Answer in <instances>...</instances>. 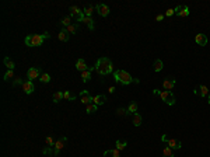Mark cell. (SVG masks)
<instances>
[{
    "label": "cell",
    "instance_id": "1",
    "mask_svg": "<svg viewBox=\"0 0 210 157\" xmlns=\"http://www.w3.org/2000/svg\"><path fill=\"white\" fill-rule=\"evenodd\" d=\"M95 70H97L98 74L101 76H106L109 73H112L113 67H112V60L108 59V58H99L97 62H95Z\"/></svg>",
    "mask_w": 210,
    "mask_h": 157
},
{
    "label": "cell",
    "instance_id": "2",
    "mask_svg": "<svg viewBox=\"0 0 210 157\" xmlns=\"http://www.w3.org/2000/svg\"><path fill=\"white\" fill-rule=\"evenodd\" d=\"M46 38H50V34H49V32H45V34H42V35H41V34H32V35H27L24 42L27 47L35 48V47H41Z\"/></svg>",
    "mask_w": 210,
    "mask_h": 157
},
{
    "label": "cell",
    "instance_id": "3",
    "mask_svg": "<svg viewBox=\"0 0 210 157\" xmlns=\"http://www.w3.org/2000/svg\"><path fill=\"white\" fill-rule=\"evenodd\" d=\"M113 78H115L116 83H119L122 86H128L132 81L139 83V78H132V76L126 70H115L113 72Z\"/></svg>",
    "mask_w": 210,
    "mask_h": 157
},
{
    "label": "cell",
    "instance_id": "4",
    "mask_svg": "<svg viewBox=\"0 0 210 157\" xmlns=\"http://www.w3.org/2000/svg\"><path fill=\"white\" fill-rule=\"evenodd\" d=\"M160 97H161V100L165 102L167 105H174V104H175V95H174L172 91H167V90H164V91L160 93Z\"/></svg>",
    "mask_w": 210,
    "mask_h": 157
},
{
    "label": "cell",
    "instance_id": "5",
    "mask_svg": "<svg viewBox=\"0 0 210 157\" xmlns=\"http://www.w3.org/2000/svg\"><path fill=\"white\" fill-rule=\"evenodd\" d=\"M69 10H70V17H72V18H76V23H81L83 18L86 17L84 16V13H83L77 6H70Z\"/></svg>",
    "mask_w": 210,
    "mask_h": 157
},
{
    "label": "cell",
    "instance_id": "6",
    "mask_svg": "<svg viewBox=\"0 0 210 157\" xmlns=\"http://www.w3.org/2000/svg\"><path fill=\"white\" fill-rule=\"evenodd\" d=\"M66 142H67V138L66 136H60L56 142H55V146H53V157H56L59 153H60V150L65 147Z\"/></svg>",
    "mask_w": 210,
    "mask_h": 157
},
{
    "label": "cell",
    "instance_id": "7",
    "mask_svg": "<svg viewBox=\"0 0 210 157\" xmlns=\"http://www.w3.org/2000/svg\"><path fill=\"white\" fill-rule=\"evenodd\" d=\"M41 77V69L39 67H30L28 72H27V78L28 80H35V78H39Z\"/></svg>",
    "mask_w": 210,
    "mask_h": 157
},
{
    "label": "cell",
    "instance_id": "8",
    "mask_svg": "<svg viewBox=\"0 0 210 157\" xmlns=\"http://www.w3.org/2000/svg\"><path fill=\"white\" fill-rule=\"evenodd\" d=\"M95 10H97V13L99 14L101 17H106V16H109V7L106 6V4H104V3H99V4H97L95 6Z\"/></svg>",
    "mask_w": 210,
    "mask_h": 157
},
{
    "label": "cell",
    "instance_id": "9",
    "mask_svg": "<svg viewBox=\"0 0 210 157\" xmlns=\"http://www.w3.org/2000/svg\"><path fill=\"white\" fill-rule=\"evenodd\" d=\"M177 84V80L174 77H167L164 81H162V87H164V90H167V91H171L174 87Z\"/></svg>",
    "mask_w": 210,
    "mask_h": 157
},
{
    "label": "cell",
    "instance_id": "10",
    "mask_svg": "<svg viewBox=\"0 0 210 157\" xmlns=\"http://www.w3.org/2000/svg\"><path fill=\"white\" fill-rule=\"evenodd\" d=\"M80 101L84 104V105H88V104H91L93 102V97L90 95L88 90H83L80 93Z\"/></svg>",
    "mask_w": 210,
    "mask_h": 157
},
{
    "label": "cell",
    "instance_id": "11",
    "mask_svg": "<svg viewBox=\"0 0 210 157\" xmlns=\"http://www.w3.org/2000/svg\"><path fill=\"white\" fill-rule=\"evenodd\" d=\"M174 11H175V14L179 17L189 16V7H188V6H177V7L174 8Z\"/></svg>",
    "mask_w": 210,
    "mask_h": 157
},
{
    "label": "cell",
    "instance_id": "12",
    "mask_svg": "<svg viewBox=\"0 0 210 157\" xmlns=\"http://www.w3.org/2000/svg\"><path fill=\"white\" fill-rule=\"evenodd\" d=\"M193 93L196 95H199V97H207L209 95V88L206 86H196L195 87V90H193Z\"/></svg>",
    "mask_w": 210,
    "mask_h": 157
},
{
    "label": "cell",
    "instance_id": "13",
    "mask_svg": "<svg viewBox=\"0 0 210 157\" xmlns=\"http://www.w3.org/2000/svg\"><path fill=\"white\" fill-rule=\"evenodd\" d=\"M23 90H24L25 94H32L34 91H35V87H34V83L31 80H25L24 83H23Z\"/></svg>",
    "mask_w": 210,
    "mask_h": 157
},
{
    "label": "cell",
    "instance_id": "14",
    "mask_svg": "<svg viewBox=\"0 0 210 157\" xmlns=\"http://www.w3.org/2000/svg\"><path fill=\"white\" fill-rule=\"evenodd\" d=\"M76 69L80 72H84V70H88V66H87V63H86V60L83 59V58H80V59H77V62H76Z\"/></svg>",
    "mask_w": 210,
    "mask_h": 157
},
{
    "label": "cell",
    "instance_id": "15",
    "mask_svg": "<svg viewBox=\"0 0 210 157\" xmlns=\"http://www.w3.org/2000/svg\"><path fill=\"white\" fill-rule=\"evenodd\" d=\"M195 41H196V44L200 45V47H206V45H207V37H206L204 34H198V35L195 37Z\"/></svg>",
    "mask_w": 210,
    "mask_h": 157
},
{
    "label": "cell",
    "instance_id": "16",
    "mask_svg": "<svg viewBox=\"0 0 210 157\" xmlns=\"http://www.w3.org/2000/svg\"><path fill=\"white\" fill-rule=\"evenodd\" d=\"M69 37H70V34L66 31V28H62L60 32L57 34V39H59L60 42H67V41H69Z\"/></svg>",
    "mask_w": 210,
    "mask_h": 157
},
{
    "label": "cell",
    "instance_id": "17",
    "mask_svg": "<svg viewBox=\"0 0 210 157\" xmlns=\"http://www.w3.org/2000/svg\"><path fill=\"white\" fill-rule=\"evenodd\" d=\"M167 146H170L172 150H174V149L179 150L181 147H182V143H181L179 140H177V139H168V142H167Z\"/></svg>",
    "mask_w": 210,
    "mask_h": 157
},
{
    "label": "cell",
    "instance_id": "18",
    "mask_svg": "<svg viewBox=\"0 0 210 157\" xmlns=\"http://www.w3.org/2000/svg\"><path fill=\"white\" fill-rule=\"evenodd\" d=\"M105 101H106V95H104V94L93 97V102H94L95 105H102V104H105Z\"/></svg>",
    "mask_w": 210,
    "mask_h": 157
},
{
    "label": "cell",
    "instance_id": "19",
    "mask_svg": "<svg viewBox=\"0 0 210 157\" xmlns=\"http://www.w3.org/2000/svg\"><path fill=\"white\" fill-rule=\"evenodd\" d=\"M81 23L86 24V25L88 27L90 31H94V28H95V27H94V20H93V17H84Z\"/></svg>",
    "mask_w": 210,
    "mask_h": 157
},
{
    "label": "cell",
    "instance_id": "20",
    "mask_svg": "<svg viewBox=\"0 0 210 157\" xmlns=\"http://www.w3.org/2000/svg\"><path fill=\"white\" fill-rule=\"evenodd\" d=\"M104 157H121V151L118 149H111L106 150L104 153Z\"/></svg>",
    "mask_w": 210,
    "mask_h": 157
},
{
    "label": "cell",
    "instance_id": "21",
    "mask_svg": "<svg viewBox=\"0 0 210 157\" xmlns=\"http://www.w3.org/2000/svg\"><path fill=\"white\" fill-rule=\"evenodd\" d=\"M162 67H164V63H162V60L161 59H155L154 60V63H153V69H154V72H161L162 70Z\"/></svg>",
    "mask_w": 210,
    "mask_h": 157
},
{
    "label": "cell",
    "instance_id": "22",
    "mask_svg": "<svg viewBox=\"0 0 210 157\" xmlns=\"http://www.w3.org/2000/svg\"><path fill=\"white\" fill-rule=\"evenodd\" d=\"M143 122V117L139 114V112H135L133 114V125L135 126H140Z\"/></svg>",
    "mask_w": 210,
    "mask_h": 157
},
{
    "label": "cell",
    "instance_id": "23",
    "mask_svg": "<svg viewBox=\"0 0 210 157\" xmlns=\"http://www.w3.org/2000/svg\"><path fill=\"white\" fill-rule=\"evenodd\" d=\"M94 10H95V7L91 6V4H88V6H86V7L83 8V13H84V16L86 17H91L93 16V13H94Z\"/></svg>",
    "mask_w": 210,
    "mask_h": 157
},
{
    "label": "cell",
    "instance_id": "24",
    "mask_svg": "<svg viewBox=\"0 0 210 157\" xmlns=\"http://www.w3.org/2000/svg\"><path fill=\"white\" fill-rule=\"evenodd\" d=\"M80 74H81V80H83V83H87V81H90V80H91V72H90V70L81 72Z\"/></svg>",
    "mask_w": 210,
    "mask_h": 157
},
{
    "label": "cell",
    "instance_id": "25",
    "mask_svg": "<svg viewBox=\"0 0 210 157\" xmlns=\"http://www.w3.org/2000/svg\"><path fill=\"white\" fill-rule=\"evenodd\" d=\"M3 63L6 65V67H8V70H14V67H16L14 62H13L10 58H4V59H3Z\"/></svg>",
    "mask_w": 210,
    "mask_h": 157
},
{
    "label": "cell",
    "instance_id": "26",
    "mask_svg": "<svg viewBox=\"0 0 210 157\" xmlns=\"http://www.w3.org/2000/svg\"><path fill=\"white\" fill-rule=\"evenodd\" d=\"M66 31L69 32V34H76V32L79 31V24H77V23L70 24V25L66 28Z\"/></svg>",
    "mask_w": 210,
    "mask_h": 157
},
{
    "label": "cell",
    "instance_id": "27",
    "mask_svg": "<svg viewBox=\"0 0 210 157\" xmlns=\"http://www.w3.org/2000/svg\"><path fill=\"white\" fill-rule=\"evenodd\" d=\"M98 110V105H95L94 102H91L88 105H86V112L87 114H93V112H95Z\"/></svg>",
    "mask_w": 210,
    "mask_h": 157
},
{
    "label": "cell",
    "instance_id": "28",
    "mask_svg": "<svg viewBox=\"0 0 210 157\" xmlns=\"http://www.w3.org/2000/svg\"><path fill=\"white\" fill-rule=\"evenodd\" d=\"M60 24L63 25V28H67V27H69L70 24H73V23H72V17H70V16L63 17V18L60 20Z\"/></svg>",
    "mask_w": 210,
    "mask_h": 157
},
{
    "label": "cell",
    "instance_id": "29",
    "mask_svg": "<svg viewBox=\"0 0 210 157\" xmlns=\"http://www.w3.org/2000/svg\"><path fill=\"white\" fill-rule=\"evenodd\" d=\"M137 108H139L137 102H130V105L128 107V112H129L130 115H133L135 112H137Z\"/></svg>",
    "mask_w": 210,
    "mask_h": 157
},
{
    "label": "cell",
    "instance_id": "30",
    "mask_svg": "<svg viewBox=\"0 0 210 157\" xmlns=\"http://www.w3.org/2000/svg\"><path fill=\"white\" fill-rule=\"evenodd\" d=\"M63 100V91H55L53 93V102L56 104V102L62 101Z\"/></svg>",
    "mask_w": 210,
    "mask_h": 157
},
{
    "label": "cell",
    "instance_id": "31",
    "mask_svg": "<svg viewBox=\"0 0 210 157\" xmlns=\"http://www.w3.org/2000/svg\"><path fill=\"white\" fill-rule=\"evenodd\" d=\"M162 156L164 157H174V151L171 149L170 146H165L164 150H162Z\"/></svg>",
    "mask_w": 210,
    "mask_h": 157
},
{
    "label": "cell",
    "instance_id": "32",
    "mask_svg": "<svg viewBox=\"0 0 210 157\" xmlns=\"http://www.w3.org/2000/svg\"><path fill=\"white\" fill-rule=\"evenodd\" d=\"M39 81L41 83H44V84L49 83V81H50V74H49V73H42L41 77H39Z\"/></svg>",
    "mask_w": 210,
    "mask_h": 157
},
{
    "label": "cell",
    "instance_id": "33",
    "mask_svg": "<svg viewBox=\"0 0 210 157\" xmlns=\"http://www.w3.org/2000/svg\"><path fill=\"white\" fill-rule=\"evenodd\" d=\"M63 98H65V100H67V101H73V100H76V95L72 94L69 90H66L65 93H63Z\"/></svg>",
    "mask_w": 210,
    "mask_h": 157
},
{
    "label": "cell",
    "instance_id": "34",
    "mask_svg": "<svg viewBox=\"0 0 210 157\" xmlns=\"http://www.w3.org/2000/svg\"><path fill=\"white\" fill-rule=\"evenodd\" d=\"M115 146H116V149L119 150V151H121V150H123L125 149V147H126V146H128V142H121V140H116V143H115Z\"/></svg>",
    "mask_w": 210,
    "mask_h": 157
},
{
    "label": "cell",
    "instance_id": "35",
    "mask_svg": "<svg viewBox=\"0 0 210 157\" xmlns=\"http://www.w3.org/2000/svg\"><path fill=\"white\" fill-rule=\"evenodd\" d=\"M13 77H14V70H7L6 74H4V77H3V80L7 81V80H10V78H13Z\"/></svg>",
    "mask_w": 210,
    "mask_h": 157
},
{
    "label": "cell",
    "instance_id": "36",
    "mask_svg": "<svg viewBox=\"0 0 210 157\" xmlns=\"http://www.w3.org/2000/svg\"><path fill=\"white\" fill-rule=\"evenodd\" d=\"M45 142H46L48 147H52V149H53V146H55V142H53V138H52V136H46V138H45Z\"/></svg>",
    "mask_w": 210,
    "mask_h": 157
},
{
    "label": "cell",
    "instance_id": "37",
    "mask_svg": "<svg viewBox=\"0 0 210 157\" xmlns=\"http://www.w3.org/2000/svg\"><path fill=\"white\" fill-rule=\"evenodd\" d=\"M25 80H23L21 77H17V78H14L13 80V86L16 87V86H23V83H24Z\"/></svg>",
    "mask_w": 210,
    "mask_h": 157
},
{
    "label": "cell",
    "instance_id": "38",
    "mask_svg": "<svg viewBox=\"0 0 210 157\" xmlns=\"http://www.w3.org/2000/svg\"><path fill=\"white\" fill-rule=\"evenodd\" d=\"M116 114H118V115H122V117L130 115L129 112H128V110H125V108H118V110H116Z\"/></svg>",
    "mask_w": 210,
    "mask_h": 157
},
{
    "label": "cell",
    "instance_id": "39",
    "mask_svg": "<svg viewBox=\"0 0 210 157\" xmlns=\"http://www.w3.org/2000/svg\"><path fill=\"white\" fill-rule=\"evenodd\" d=\"M42 153H44V154H50V156L53 157V149H52V147H46V149H44Z\"/></svg>",
    "mask_w": 210,
    "mask_h": 157
},
{
    "label": "cell",
    "instance_id": "40",
    "mask_svg": "<svg viewBox=\"0 0 210 157\" xmlns=\"http://www.w3.org/2000/svg\"><path fill=\"white\" fill-rule=\"evenodd\" d=\"M175 14V11H174V8H170V10H167L165 11V17H171Z\"/></svg>",
    "mask_w": 210,
    "mask_h": 157
},
{
    "label": "cell",
    "instance_id": "41",
    "mask_svg": "<svg viewBox=\"0 0 210 157\" xmlns=\"http://www.w3.org/2000/svg\"><path fill=\"white\" fill-rule=\"evenodd\" d=\"M164 14H158V16L155 17V20H157V21H162V20H164Z\"/></svg>",
    "mask_w": 210,
    "mask_h": 157
},
{
    "label": "cell",
    "instance_id": "42",
    "mask_svg": "<svg viewBox=\"0 0 210 157\" xmlns=\"http://www.w3.org/2000/svg\"><path fill=\"white\" fill-rule=\"evenodd\" d=\"M168 139H170V138H168L167 135H162V136H161V140L164 142V143H167V142H168Z\"/></svg>",
    "mask_w": 210,
    "mask_h": 157
},
{
    "label": "cell",
    "instance_id": "43",
    "mask_svg": "<svg viewBox=\"0 0 210 157\" xmlns=\"http://www.w3.org/2000/svg\"><path fill=\"white\" fill-rule=\"evenodd\" d=\"M160 93H161V91H160V90H157V88H154V90H153V94L154 95H160Z\"/></svg>",
    "mask_w": 210,
    "mask_h": 157
},
{
    "label": "cell",
    "instance_id": "44",
    "mask_svg": "<svg viewBox=\"0 0 210 157\" xmlns=\"http://www.w3.org/2000/svg\"><path fill=\"white\" fill-rule=\"evenodd\" d=\"M113 91H115V87H109V93H111V94H112Z\"/></svg>",
    "mask_w": 210,
    "mask_h": 157
},
{
    "label": "cell",
    "instance_id": "45",
    "mask_svg": "<svg viewBox=\"0 0 210 157\" xmlns=\"http://www.w3.org/2000/svg\"><path fill=\"white\" fill-rule=\"evenodd\" d=\"M207 97H209V100H207V102H209V105H210V94L207 95Z\"/></svg>",
    "mask_w": 210,
    "mask_h": 157
}]
</instances>
